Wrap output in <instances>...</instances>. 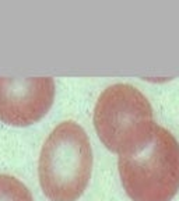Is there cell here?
<instances>
[{"mask_svg":"<svg viewBox=\"0 0 179 201\" xmlns=\"http://www.w3.org/2000/svg\"><path fill=\"white\" fill-rule=\"evenodd\" d=\"M122 186L133 201H171L179 191V142L155 126L150 142L117 159Z\"/></svg>","mask_w":179,"mask_h":201,"instance_id":"obj_3","label":"cell"},{"mask_svg":"<svg viewBox=\"0 0 179 201\" xmlns=\"http://www.w3.org/2000/svg\"><path fill=\"white\" fill-rule=\"evenodd\" d=\"M0 201H34L28 187L11 175H0Z\"/></svg>","mask_w":179,"mask_h":201,"instance_id":"obj_5","label":"cell"},{"mask_svg":"<svg viewBox=\"0 0 179 201\" xmlns=\"http://www.w3.org/2000/svg\"><path fill=\"white\" fill-rule=\"evenodd\" d=\"M92 120L102 144L119 156L144 148L157 126L150 100L136 87L123 83L103 89Z\"/></svg>","mask_w":179,"mask_h":201,"instance_id":"obj_2","label":"cell"},{"mask_svg":"<svg viewBox=\"0 0 179 201\" xmlns=\"http://www.w3.org/2000/svg\"><path fill=\"white\" fill-rule=\"evenodd\" d=\"M92 148L84 128L74 120L59 123L42 145L38 177L50 201H77L88 186Z\"/></svg>","mask_w":179,"mask_h":201,"instance_id":"obj_1","label":"cell"},{"mask_svg":"<svg viewBox=\"0 0 179 201\" xmlns=\"http://www.w3.org/2000/svg\"><path fill=\"white\" fill-rule=\"evenodd\" d=\"M50 77H0V122L24 127L39 122L55 100Z\"/></svg>","mask_w":179,"mask_h":201,"instance_id":"obj_4","label":"cell"}]
</instances>
